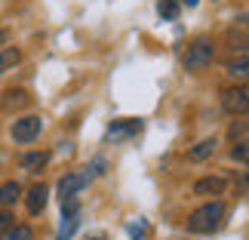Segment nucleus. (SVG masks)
Wrapping results in <instances>:
<instances>
[{
    "label": "nucleus",
    "mask_w": 249,
    "mask_h": 240,
    "mask_svg": "<svg viewBox=\"0 0 249 240\" xmlns=\"http://www.w3.org/2000/svg\"><path fill=\"white\" fill-rule=\"evenodd\" d=\"M225 216H228V206L222 200H206L203 206H197L194 213L188 216V231L191 234H215L218 228L225 225Z\"/></svg>",
    "instance_id": "nucleus-1"
},
{
    "label": "nucleus",
    "mask_w": 249,
    "mask_h": 240,
    "mask_svg": "<svg viewBox=\"0 0 249 240\" xmlns=\"http://www.w3.org/2000/svg\"><path fill=\"white\" fill-rule=\"evenodd\" d=\"M215 59V43L209 40V37H197V40L188 43V53H185V68L188 71H203L206 65H213Z\"/></svg>",
    "instance_id": "nucleus-2"
},
{
    "label": "nucleus",
    "mask_w": 249,
    "mask_h": 240,
    "mask_svg": "<svg viewBox=\"0 0 249 240\" xmlns=\"http://www.w3.org/2000/svg\"><path fill=\"white\" fill-rule=\"evenodd\" d=\"M43 132V120L37 117V114H22V117L13 120V127H9V139L16 142V145H31V142L40 139Z\"/></svg>",
    "instance_id": "nucleus-3"
},
{
    "label": "nucleus",
    "mask_w": 249,
    "mask_h": 240,
    "mask_svg": "<svg viewBox=\"0 0 249 240\" xmlns=\"http://www.w3.org/2000/svg\"><path fill=\"white\" fill-rule=\"evenodd\" d=\"M222 108L228 114H234V117L249 114V83H237V86L222 90Z\"/></svg>",
    "instance_id": "nucleus-4"
},
{
    "label": "nucleus",
    "mask_w": 249,
    "mask_h": 240,
    "mask_svg": "<svg viewBox=\"0 0 249 240\" xmlns=\"http://www.w3.org/2000/svg\"><path fill=\"white\" fill-rule=\"evenodd\" d=\"M89 179H92L89 166H86L83 172H68V176H62V182H59V197H62V200L77 197L80 191H83L86 185H89Z\"/></svg>",
    "instance_id": "nucleus-5"
},
{
    "label": "nucleus",
    "mask_w": 249,
    "mask_h": 240,
    "mask_svg": "<svg viewBox=\"0 0 249 240\" xmlns=\"http://www.w3.org/2000/svg\"><path fill=\"white\" fill-rule=\"evenodd\" d=\"M22 197H25L28 213H31V216H40L43 209H46V200H50V188H46L43 182H37V185H31Z\"/></svg>",
    "instance_id": "nucleus-6"
},
{
    "label": "nucleus",
    "mask_w": 249,
    "mask_h": 240,
    "mask_svg": "<svg viewBox=\"0 0 249 240\" xmlns=\"http://www.w3.org/2000/svg\"><path fill=\"white\" fill-rule=\"evenodd\" d=\"M225 188H228V182L222 176H203V179H197L194 182V194L197 197H218V194H225Z\"/></svg>",
    "instance_id": "nucleus-7"
},
{
    "label": "nucleus",
    "mask_w": 249,
    "mask_h": 240,
    "mask_svg": "<svg viewBox=\"0 0 249 240\" xmlns=\"http://www.w3.org/2000/svg\"><path fill=\"white\" fill-rule=\"evenodd\" d=\"M31 105V95H28V90H6L3 92V99H0V108L3 111H22V108H28Z\"/></svg>",
    "instance_id": "nucleus-8"
},
{
    "label": "nucleus",
    "mask_w": 249,
    "mask_h": 240,
    "mask_svg": "<svg viewBox=\"0 0 249 240\" xmlns=\"http://www.w3.org/2000/svg\"><path fill=\"white\" fill-rule=\"evenodd\" d=\"M50 151H28V154L18 157V166H22L25 172H40L46 163H50Z\"/></svg>",
    "instance_id": "nucleus-9"
},
{
    "label": "nucleus",
    "mask_w": 249,
    "mask_h": 240,
    "mask_svg": "<svg viewBox=\"0 0 249 240\" xmlns=\"http://www.w3.org/2000/svg\"><path fill=\"white\" fill-rule=\"evenodd\" d=\"M22 185H18L16 179H9V182H3V185H0V206L3 209H9V206H16L18 200H22Z\"/></svg>",
    "instance_id": "nucleus-10"
},
{
    "label": "nucleus",
    "mask_w": 249,
    "mask_h": 240,
    "mask_svg": "<svg viewBox=\"0 0 249 240\" xmlns=\"http://www.w3.org/2000/svg\"><path fill=\"white\" fill-rule=\"evenodd\" d=\"M215 145H218V139H215V136H209V139H200L197 145L188 151V160H191V163H200V160L213 157V154H215Z\"/></svg>",
    "instance_id": "nucleus-11"
},
{
    "label": "nucleus",
    "mask_w": 249,
    "mask_h": 240,
    "mask_svg": "<svg viewBox=\"0 0 249 240\" xmlns=\"http://www.w3.org/2000/svg\"><path fill=\"white\" fill-rule=\"evenodd\" d=\"M237 83H249V55H240V59H234V62H228V68H225Z\"/></svg>",
    "instance_id": "nucleus-12"
},
{
    "label": "nucleus",
    "mask_w": 249,
    "mask_h": 240,
    "mask_svg": "<svg viewBox=\"0 0 249 240\" xmlns=\"http://www.w3.org/2000/svg\"><path fill=\"white\" fill-rule=\"evenodd\" d=\"M18 62H22V50H18V46H3V50H0V74L13 71Z\"/></svg>",
    "instance_id": "nucleus-13"
},
{
    "label": "nucleus",
    "mask_w": 249,
    "mask_h": 240,
    "mask_svg": "<svg viewBox=\"0 0 249 240\" xmlns=\"http://www.w3.org/2000/svg\"><path fill=\"white\" fill-rule=\"evenodd\" d=\"M0 240H34V228L31 225H9L3 234H0Z\"/></svg>",
    "instance_id": "nucleus-14"
},
{
    "label": "nucleus",
    "mask_w": 249,
    "mask_h": 240,
    "mask_svg": "<svg viewBox=\"0 0 249 240\" xmlns=\"http://www.w3.org/2000/svg\"><path fill=\"white\" fill-rule=\"evenodd\" d=\"M225 40H228V46H231L234 53H246L249 50V37L243 31H234V28H231V31L225 34Z\"/></svg>",
    "instance_id": "nucleus-15"
},
{
    "label": "nucleus",
    "mask_w": 249,
    "mask_h": 240,
    "mask_svg": "<svg viewBox=\"0 0 249 240\" xmlns=\"http://www.w3.org/2000/svg\"><path fill=\"white\" fill-rule=\"evenodd\" d=\"M157 13L163 16L166 22H176L178 13H181V3H178V0H160V3H157Z\"/></svg>",
    "instance_id": "nucleus-16"
},
{
    "label": "nucleus",
    "mask_w": 249,
    "mask_h": 240,
    "mask_svg": "<svg viewBox=\"0 0 249 240\" xmlns=\"http://www.w3.org/2000/svg\"><path fill=\"white\" fill-rule=\"evenodd\" d=\"M231 160H237V163H249V139L237 142V145L231 148Z\"/></svg>",
    "instance_id": "nucleus-17"
},
{
    "label": "nucleus",
    "mask_w": 249,
    "mask_h": 240,
    "mask_svg": "<svg viewBox=\"0 0 249 240\" xmlns=\"http://www.w3.org/2000/svg\"><path fill=\"white\" fill-rule=\"evenodd\" d=\"M77 222H80L77 216H68V219L62 222V231H59V237H55V240H68L74 231H77Z\"/></svg>",
    "instance_id": "nucleus-18"
},
{
    "label": "nucleus",
    "mask_w": 249,
    "mask_h": 240,
    "mask_svg": "<svg viewBox=\"0 0 249 240\" xmlns=\"http://www.w3.org/2000/svg\"><path fill=\"white\" fill-rule=\"evenodd\" d=\"M13 222H16V219H13V213H9V209H3V206H0V234H3V231H6V228L13 225Z\"/></svg>",
    "instance_id": "nucleus-19"
},
{
    "label": "nucleus",
    "mask_w": 249,
    "mask_h": 240,
    "mask_svg": "<svg viewBox=\"0 0 249 240\" xmlns=\"http://www.w3.org/2000/svg\"><path fill=\"white\" fill-rule=\"evenodd\" d=\"M243 132H246V123H234V127L228 129V136H231V139H237V136H243Z\"/></svg>",
    "instance_id": "nucleus-20"
},
{
    "label": "nucleus",
    "mask_w": 249,
    "mask_h": 240,
    "mask_svg": "<svg viewBox=\"0 0 249 240\" xmlns=\"http://www.w3.org/2000/svg\"><path fill=\"white\" fill-rule=\"evenodd\" d=\"M9 43V31H3V28H0V46H6Z\"/></svg>",
    "instance_id": "nucleus-21"
},
{
    "label": "nucleus",
    "mask_w": 249,
    "mask_h": 240,
    "mask_svg": "<svg viewBox=\"0 0 249 240\" xmlns=\"http://www.w3.org/2000/svg\"><path fill=\"white\" fill-rule=\"evenodd\" d=\"M178 3H188V6H197L200 0H178Z\"/></svg>",
    "instance_id": "nucleus-22"
},
{
    "label": "nucleus",
    "mask_w": 249,
    "mask_h": 240,
    "mask_svg": "<svg viewBox=\"0 0 249 240\" xmlns=\"http://www.w3.org/2000/svg\"><path fill=\"white\" fill-rule=\"evenodd\" d=\"M246 25H249V16H246Z\"/></svg>",
    "instance_id": "nucleus-23"
}]
</instances>
